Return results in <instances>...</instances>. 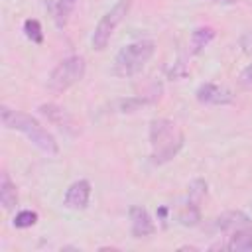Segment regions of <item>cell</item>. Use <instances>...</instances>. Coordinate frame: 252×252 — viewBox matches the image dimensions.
I'll return each mask as SVG.
<instances>
[{
	"label": "cell",
	"instance_id": "e0dca14e",
	"mask_svg": "<svg viewBox=\"0 0 252 252\" xmlns=\"http://www.w3.org/2000/svg\"><path fill=\"white\" fill-rule=\"evenodd\" d=\"M35 222H37V213L35 211H20L14 217V226L16 228H28V226H33Z\"/></svg>",
	"mask_w": 252,
	"mask_h": 252
},
{
	"label": "cell",
	"instance_id": "8fae6325",
	"mask_svg": "<svg viewBox=\"0 0 252 252\" xmlns=\"http://www.w3.org/2000/svg\"><path fill=\"white\" fill-rule=\"evenodd\" d=\"M226 248L232 250V252H248V250H252V226H242V228L232 230Z\"/></svg>",
	"mask_w": 252,
	"mask_h": 252
},
{
	"label": "cell",
	"instance_id": "ffe728a7",
	"mask_svg": "<svg viewBox=\"0 0 252 252\" xmlns=\"http://www.w3.org/2000/svg\"><path fill=\"white\" fill-rule=\"evenodd\" d=\"M238 43H240V47H242V51H244L246 55H252V28L242 33V37H240Z\"/></svg>",
	"mask_w": 252,
	"mask_h": 252
},
{
	"label": "cell",
	"instance_id": "ba28073f",
	"mask_svg": "<svg viewBox=\"0 0 252 252\" xmlns=\"http://www.w3.org/2000/svg\"><path fill=\"white\" fill-rule=\"evenodd\" d=\"M130 230L134 238H146L156 232V224L144 207H130Z\"/></svg>",
	"mask_w": 252,
	"mask_h": 252
},
{
	"label": "cell",
	"instance_id": "44dd1931",
	"mask_svg": "<svg viewBox=\"0 0 252 252\" xmlns=\"http://www.w3.org/2000/svg\"><path fill=\"white\" fill-rule=\"evenodd\" d=\"M213 2H220V4H234L236 0H213Z\"/></svg>",
	"mask_w": 252,
	"mask_h": 252
},
{
	"label": "cell",
	"instance_id": "5b68a950",
	"mask_svg": "<svg viewBox=\"0 0 252 252\" xmlns=\"http://www.w3.org/2000/svg\"><path fill=\"white\" fill-rule=\"evenodd\" d=\"M130 6H132V0H118V2L98 20V24H96V28H94V32H93V37H91V43H93V47H94L96 51H102V49L108 45L112 33H114L116 28L122 24V20L128 16Z\"/></svg>",
	"mask_w": 252,
	"mask_h": 252
},
{
	"label": "cell",
	"instance_id": "30bf717a",
	"mask_svg": "<svg viewBox=\"0 0 252 252\" xmlns=\"http://www.w3.org/2000/svg\"><path fill=\"white\" fill-rule=\"evenodd\" d=\"M215 226L219 230H224V232L226 230H236V228H242V226H250V219L242 211H226L215 220Z\"/></svg>",
	"mask_w": 252,
	"mask_h": 252
},
{
	"label": "cell",
	"instance_id": "6da1fadb",
	"mask_svg": "<svg viewBox=\"0 0 252 252\" xmlns=\"http://www.w3.org/2000/svg\"><path fill=\"white\" fill-rule=\"evenodd\" d=\"M0 116H2V124H4L6 128L22 132V134H24L35 148H39L43 154L55 156V154L59 152L53 134L47 132L33 116H30V114H26V112H20V110H14V108H10V106H0Z\"/></svg>",
	"mask_w": 252,
	"mask_h": 252
},
{
	"label": "cell",
	"instance_id": "d6986e66",
	"mask_svg": "<svg viewBox=\"0 0 252 252\" xmlns=\"http://www.w3.org/2000/svg\"><path fill=\"white\" fill-rule=\"evenodd\" d=\"M238 85L242 89H252V63L246 65L238 75Z\"/></svg>",
	"mask_w": 252,
	"mask_h": 252
},
{
	"label": "cell",
	"instance_id": "277c9868",
	"mask_svg": "<svg viewBox=\"0 0 252 252\" xmlns=\"http://www.w3.org/2000/svg\"><path fill=\"white\" fill-rule=\"evenodd\" d=\"M87 71V63L83 55H71L57 63V67L47 77V89L51 93H65L73 85H77Z\"/></svg>",
	"mask_w": 252,
	"mask_h": 252
},
{
	"label": "cell",
	"instance_id": "4fadbf2b",
	"mask_svg": "<svg viewBox=\"0 0 252 252\" xmlns=\"http://www.w3.org/2000/svg\"><path fill=\"white\" fill-rule=\"evenodd\" d=\"M215 37V30L209 28V26H201V28H195L193 33H191V53L197 55L201 53Z\"/></svg>",
	"mask_w": 252,
	"mask_h": 252
},
{
	"label": "cell",
	"instance_id": "5bb4252c",
	"mask_svg": "<svg viewBox=\"0 0 252 252\" xmlns=\"http://www.w3.org/2000/svg\"><path fill=\"white\" fill-rule=\"evenodd\" d=\"M75 6H77V0H55V22L59 28H65Z\"/></svg>",
	"mask_w": 252,
	"mask_h": 252
},
{
	"label": "cell",
	"instance_id": "9a60e30c",
	"mask_svg": "<svg viewBox=\"0 0 252 252\" xmlns=\"http://www.w3.org/2000/svg\"><path fill=\"white\" fill-rule=\"evenodd\" d=\"M199 219H201V213H199V209H197L195 203H187V205L179 211V222L185 224V226H193V224H197Z\"/></svg>",
	"mask_w": 252,
	"mask_h": 252
},
{
	"label": "cell",
	"instance_id": "8992f818",
	"mask_svg": "<svg viewBox=\"0 0 252 252\" xmlns=\"http://www.w3.org/2000/svg\"><path fill=\"white\" fill-rule=\"evenodd\" d=\"M195 96H197V100L201 104H213V106L228 104V102L234 100V94L226 87H220L217 83H203V85H199Z\"/></svg>",
	"mask_w": 252,
	"mask_h": 252
},
{
	"label": "cell",
	"instance_id": "7c38bea8",
	"mask_svg": "<svg viewBox=\"0 0 252 252\" xmlns=\"http://www.w3.org/2000/svg\"><path fill=\"white\" fill-rule=\"evenodd\" d=\"M0 203L6 211H12L16 205H18V191H16V185L12 183L10 175L4 171L2 173V179H0Z\"/></svg>",
	"mask_w": 252,
	"mask_h": 252
},
{
	"label": "cell",
	"instance_id": "2e32d148",
	"mask_svg": "<svg viewBox=\"0 0 252 252\" xmlns=\"http://www.w3.org/2000/svg\"><path fill=\"white\" fill-rule=\"evenodd\" d=\"M24 33L28 39H32L33 43H41L43 41V30H41V24L37 20H26L24 22Z\"/></svg>",
	"mask_w": 252,
	"mask_h": 252
},
{
	"label": "cell",
	"instance_id": "52a82bcc",
	"mask_svg": "<svg viewBox=\"0 0 252 252\" xmlns=\"http://www.w3.org/2000/svg\"><path fill=\"white\" fill-rule=\"evenodd\" d=\"M89 199H91V183L87 179H79L67 187L65 197H63V205L67 209L79 211V209H85L89 205Z\"/></svg>",
	"mask_w": 252,
	"mask_h": 252
},
{
	"label": "cell",
	"instance_id": "7a4b0ae2",
	"mask_svg": "<svg viewBox=\"0 0 252 252\" xmlns=\"http://www.w3.org/2000/svg\"><path fill=\"white\" fill-rule=\"evenodd\" d=\"M150 144H152V161L165 163L183 146V134L175 122L167 118H156L150 122Z\"/></svg>",
	"mask_w": 252,
	"mask_h": 252
},
{
	"label": "cell",
	"instance_id": "3957f363",
	"mask_svg": "<svg viewBox=\"0 0 252 252\" xmlns=\"http://www.w3.org/2000/svg\"><path fill=\"white\" fill-rule=\"evenodd\" d=\"M156 53V43L152 39H140L122 47L114 57V73L118 77H132L144 69V65Z\"/></svg>",
	"mask_w": 252,
	"mask_h": 252
},
{
	"label": "cell",
	"instance_id": "9c48e42d",
	"mask_svg": "<svg viewBox=\"0 0 252 252\" xmlns=\"http://www.w3.org/2000/svg\"><path fill=\"white\" fill-rule=\"evenodd\" d=\"M39 112H41L51 124L59 126L61 130H65V132H69V134H75V132H77V124H75L73 116H71L65 108H61V106H57V104H53V102H47V104H41V106H39Z\"/></svg>",
	"mask_w": 252,
	"mask_h": 252
},
{
	"label": "cell",
	"instance_id": "ac0fdd59",
	"mask_svg": "<svg viewBox=\"0 0 252 252\" xmlns=\"http://www.w3.org/2000/svg\"><path fill=\"white\" fill-rule=\"evenodd\" d=\"M148 102V98H140V96H136V98H124V100H118V110L120 112H136L140 106H144Z\"/></svg>",
	"mask_w": 252,
	"mask_h": 252
}]
</instances>
